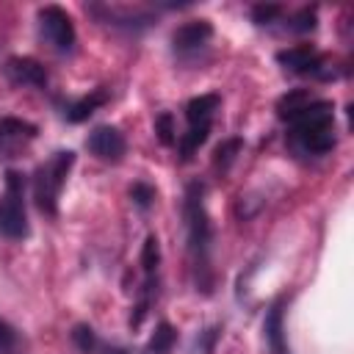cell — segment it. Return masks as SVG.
<instances>
[{
	"label": "cell",
	"mask_w": 354,
	"mask_h": 354,
	"mask_svg": "<svg viewBox=\"0 0 354 354\" xmlns=\"http://www.w3.org/2000/svg\"><path fill=\"white\" fill-rule=\"evenodd\" d=\"M183 218H185V235H188V257L194 271V285L199 293H213V221L205 207V185L199 180L185 185L183 196Z\"/></svg>",
	"instance_id": "1"
},
{
	"label": "cell",
	"mask_w": 354,
	"mask_h": 354,
	"mask_svg": "<svg viewBox=\"0 0 354 354\" xmlns=\"http://www.w3.org/2000/svg\"><path fill=\"white\" fill-rule=\"evenodd\" d=\"M288 122V147L299 158H324L335 149V105L326 100H310L290 116Z\"/></svg>",
	"instance_id": "2"
},
{
	"label": "cell",
	"mask_w": 354,
	"mask_h": 354,
	"mask_svg": "<svg viewBox=\"0 0 354 354\" xmlns=\"http://www.w3.org/2000/svg\"><path fill=\"white\" fill-rule=\"evenodd\" d=\"M75 166V152L72 149H58L53 152L33 174V202L44 216H58V199L66 185V177Z\"/></svg>",
	"instance_id": "3"
},
{
	"label": "cell",
	"mask_w": 354,
	"mask_h": 354,
	"mask_svg": "<svg viewBox=\"0 0 354 354\" xmlns=\"http://www.w3.org/2000/svg\"><path fill=\"white\" fill-rule=\"evenodd\" d=\"M28 213H25V174L17 169L6 171V188L0 196V235L8 241L28 238Z\"/></svg>",
	"instance_id": "4"
},
{
	"label": "cell",
	"mask_w": 354,
	"mask_h": 354,
	"mask_svg": "<svg viewBox=\"0 0 354 354\" xmlns=\"http://www.w3.org/2000/svg\"><path fill=\"white\" fill-rule=\"evenodd\" d=\"M39 36L44 39V44L58 53V55H69L77 44V33L72 25V17L61 8V6H41L39 14Z\"/></svg>",
	"instance_id": "5"
},
{
	"label": "cell",
	"mask_w": 354,
	"mask_h": 354,
	"mask_svg": "<svg viewBox=\"0 0 354 354\" xmlns=\"http://www.w3.org/2000/svg\"><path fill=\"white\" fill-rule=\"evenodd\" d=\"M141 271H144L141 296H138V304H136V315L130 318V326H138L144 321L152 299L158 296V285H160V243L152 232L144 238V246H141Z\"/></svg>",
	"instance_id": "6"
},
{
	"label": "cell",
	"mask_w": 354,
	"mask_h": 354,
	"mask_svg": "<svg viewBox=\"0 0 354 354\" xmlns=\"http://www.w3.org/2000/svg\"><path fill=\"white\" fill-rule=\"evenodd\" d=\"M86 11L91 17H97V22L127 30V33H138L144 28H149L155 22V17L147 8H130V6H111V3H88Z\"/></svg>",
	"instance_id": "7"
},
{
	"label": "cell",
	"mask_w": 354,
	"mask_h": 354,
	"mask_svg": "<svg viewBox=\"0 0 354 354\" xmlns=\"http://www.w3.org/2000/svg\"><path fill=\"white\" fill-rule=\"evenodd\" d=\"M277 64L282 69L293 72V75H310V77H321V80L332 77V69H329L326 58L310 44H296V47L279 50L277 53Z\"/></svg>",
	"instance_id": "8"
},
{
	"label": "cell",
	"mask_w": 354,
	"mask_h": 354,
	"mask_svg": "<svg viewBox=\"0 0 354 354\" xmlns=\"http://www.w3.org/2000/svg\"><path fill=\"white\" fill-rule=\"evenodd\" d=\"M210 39H213V25L207 19H191L171 33V50L180 61H196L207 50Z\"/></svg>",
	"instance_id": "9"
},
{
	"label": "cell",
	"mask_w": 354,
	"mask_h": 354,
	"mask_svg": "<svg viewBox=\"0 0 354 354\" xmlns=\"http://www.w3.org/2000/svg\"><path fill=\"white\" fill-rule=\"evenodd\" d=\"M86 147H88V152L94 158H100L105 163H119L124 158V152H127V141H124L122 130L113 127V124L94 127L88 133V138H86Z\"/></svg>",
	"instance_id": "10"
},
{
	"label": "cell",
	"mask_w": 354,
	"mask_h": 354,
	"mask_svg": "<svg viewBox=\"0 0 354 354\" xmlns=\"http://www.w3.org/2000/svg\"><path fill=\"white\" fill-rule=\"evenodd\" d=\"M36 136H39V127L33 122H25V119H17V116H0V155L14 158Z\"/></svg>",
	"instance_id": "11"
},
{
	"label": "cell",
	"mask_w": 354,
	"mask_h": 354,
	"mask_svg": "<svg viewBox=\"0 0 354 354\" xmlns=\"http://www.w3.org/2000/svg\"><path fill=\"white\" fill-rule=\"evenodd\" d=\"M6 77L11 86H30V88H44L47 86V69L41 61L30 55H11L3 66Z\"/></svg>",
	"instance_id": "12"
},
{
	"label": "cell",
	"mask_w": 354,
	"mask_h": 354,
	"mask_svg": "<svg viewBox=\"0 0 354 354\" xmlns=\"http://www.w3.org/2000/svg\"><path fill=\"white\" fill-rule=\"evenodd\" d=\"M285 307H288V299L279 296L271 301V307L266 310V318H263V337H266V346L271 354H290L288 335H285Z\"/></svg>",
	"instance_id": "13"
},
{
	"label": "cell",
	"mask_w": 354,
	"mask_h": 354,
	"mask_svg": "<svg viewBox=\"0 0 354 354\" xmlns=\"http://www.w3.org/2000/svg\"><path fill=\"white\" fill-rule=\"evenodd\" d=\"M218 105H221V97H218V94H199V97L188 100V105H185L188 127H196V124L210 127V124H213V116H216V111H218Z\"/></svg>",
	"instance_id": "14"
},
{
	"label": "cell",
	"mask_w": 354,
	"mask_h": 354,
	"mask_svg": "<svg viewBox=\"0 0 354 354\" xmlns=\"http://www.w3.org/2000/svg\"><path fill=\"white\" fill-rule=\"evenodd\" d=\"M108 102V88H94L91 94H86V97H77V100H72L66 108H64V116H66V122H72V124H77V122H86L97 108H102Z\"/></svg>",
	"instance_id": "15"
},
{
	"label": "cell",
	"mask_w": 354,
	"mask_h": 354,
	"mask_svg": "<svg viewBox=\"0 0 354 354\" xmlns=\"http://www.w3.org/2000/svg\"><path fill=\"white\" fill-rule=\"evenodd\" d=\"M174 343H177V332H174V326L166 324V321H160V324L155 326V332H152V337H149V343L144 346L141 354H171Z\"/></svg>",
	"instance_id": "16"
},
{
	"label": "cell",
	"mask_w": 354,
	"mask_h": 354,
	"mask_svg": "<svg viewBox=\"0 0 354 354\" xmlns=\"http://www.w3.org/2000/svg\"><path fill=\"white\" fill-rule=\"evenodd\" d=\"M207 133H210V127H202V124L188 127V130L180 136V158H183V160H191L194 152L207 141Z\"/></svg>",
	"instance_id": "17"
},
{
	"label": "cell",
	"mask_w": 354,
	"mask_h": 354,
	"mask_svg": "<svg viewBox=\"0 0 354 354\" xmlns=\"http://www.w3.org/2000/svg\"><path fill=\"white\" fill-rule=\"evenodd\" d=\"M241 147H243L241 138H227V141H221V144L216 147V152H213V166L221 169V171H227V169L232 166V160L238 158Z\"/></svg>",
	"instance_id": "18"
},
{
	"label": "cell",
	"mask_w": 354,
	"mask_h": 354,
	"mask_svg": "<svg viewBox=\"0 0 354 354\" xmlns=\"http://www.w3.org/2000/svg\"><path fill=\"white\" fill-rule=\"evenodd\" d=\"M0 354H25L19 332L3 318H0Z\"/></svg>",
	"instance_id": "19"
},
{
	"label": "cell",
	"mask_w": 354,
	"mask_h": 354,
	"mask_svg": "<svg viewBox=\"0 0 354 354\" xmlns=\"http://www.w3.org/2000/svg\"><path fill=\"white\" fill-rule=\"evenodd\" d=\"M315 8H299L290 19H288V30L290 33H310V30H315Z\"/></svg>",
	"instance_id": "20"
},
{
	"label": "cell",
	"mask_w": 354,
	"mask_h": 354,
	"mask_svg": "<svg viewBox=\"0 0 354 354\" xmlns=\"http://www.w3.org/2000/svg\"><path fill=\"white\" fill-rule=\"evenodd\" d=\"M282 17V6L277 3H260L252 8V22L254 25H274Z\"/></svg>",
	"instance_id": "21"
},
{
	"label": "cell",
	"mask_w": 354,
	"mask_h": 354,
	"mask_svg": "<svg viewBox=\"0 0 354 354\" xmlns=\"http://www.w3.org/2000/svg\"><path fill=\"white\" fill-rule=\"evenodd\" d=\"M72 343H75L83 354H91V351L97 348V335H94V329H91V326L77 324V326L72 329Z\"/></svg>",
	"instance_id": "22"
},
{
	"label": "cell",
	"mask_w": 354,
	"mask_h": 354,
	"mask_svg": "<svg viewBox=\"0 0 354 354\" xmlns=\"http://www.w3.org/2000/svg\"><path fill=\"white\" fill-rule=\"evenodd\" d=\"M155 133L160 138V144H174V116L169 111H163L158 119H155Z\"/></svg>",
	"instance_id": "23"
},
{
	"label": "cell",
	"mask_w": 354,
	"mask_h": 354,
	"mask_svg": "<svg viewBox=\"0 0 354 354\" xmlns=\"http://www.w3.org/2000/svg\"><path fill=\"white\" fill-rule=\"evenodd\" d=\"M130 199H133L136 207L147 210V207L152 205V199H155V188H152L149 183H133V188H130Z\"/></svg>",
	"instance_id": "24"
},
{
	"label": "cell",
	"mask_w": 354,
	"mask_h": 354,
	"mask_svg": "<svg viewBox=\"0 0 354 354\" xmlns=\"http://www.w3.org/2000/svg\"><path fill=\"white\" fill-rule=\"evenodd\" d=\"M105 354H133V351H127V348H119V346H113V348H105Z\"/></svg>",
	"instance_id": "25"
}]
</instances>
